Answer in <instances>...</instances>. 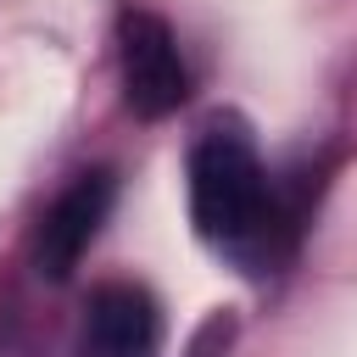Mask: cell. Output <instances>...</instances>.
Returning <instances> with one entry per match:
<instances>
[{
	"label": "cell",
	"mask_w": 357,
	"mask_h": 357,
	"mask_svg": "<svg viewBox=\"0 0 357 357\" xmlns=\"http://www.w3.org/2000/svg\"><path fill=\"white\" fill-rule=\"evenodd\" d=\"M190 218L218 251H251L273 234V184L240 123H212L190 151Z\"/></svg>",
	"instance_id": "1"
},
{
	"label": "cell",
	"mask_w": 357,
	"mask_h": 357,
	"mask_svg": "<svg viewBox=\"0 0 357 357\" xmlns=\"http://www.w3.org/2000/svg\"><path fill=\"white\" fill-rule=\"evenodd\" d=\"M117 61H123V100L134 117H167L190 100V67L178 56L173 28L156 11L128 6L117 17Z\"/></svg>",
	"instance_id": "2"
},
{
	"label": "cell",
	"mask_w": 357,
	"mask_h": 357,
	"mask_svg": "<svg viewBox=\"0 0 357 357\" xmlns=\"http://www.w3.org/2000/svg\"><path fill=\"white\" fill-rule=\"evenodd\" d=\"M112 201H117L112 167L78 173V178L45 206V218H39V229H33V268H39L45 279H67V273L84 262V251L95 245Z\"/></svg>",
	"instance_id": "3"
},
{
	"label": "cell",
	"mask_w": 357,
	"mask_h": 357,
	"mask_svg": "<svg viewBox=\"0 0 357 357\" xmlns=\"http://www.w3.org/2000/svg\"><path fill=\"white\" fill-rule=\"evenodd\" d=\"M156 301L139 284H100L84 318V357H151L156 351Z\"/></svg>",
	"instance_id": "4"
}]
</instances>
